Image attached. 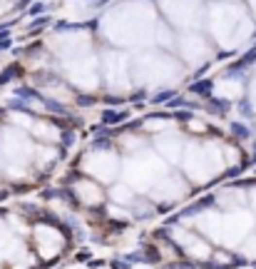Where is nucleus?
<instances>
[{
	"label": "nucleus",
	"mask_w": 256,
	"mask_h": 269,
	"mask_svg": "<svg viewBox=\"0 0 256 269\" xmlns=\"http://www.w3.org/2000/svg\"><path fill=\"white\" fill-rule=\"evenodd\" d=\"M37 242H40V252L45 254V257L57 254L60 244H62L60 234L55 230H50V227H40V230H37Z\"/></svg>",
	"instance_id": "1"
},
{
	"label": "nucleus",
	"mask_w": 256,
	"mask_h": 269,
	"mask_svg": "<svg viewBox=\"0 0 256 269\" xmlns=\"http://www.w3.org/2000/svg\"><path fill=\"white\" fill-rule=\"evenodd\" d=\"M75 192H77V197L82 202H87V204H95V202L102 199V192L95 187V184H90V182H77L75 184Z\"/></svg>",
	"instance_id": "2"
}]
</instances>
